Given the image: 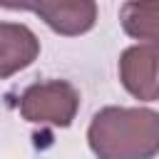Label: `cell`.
Instances as JSON below:
<instances>
[{
	"instance_id": "3957f363",
	"label": "cell",
	"mask_w": 159,
	"mask_h": 159,
	"mask_svg": "<svg viewBox=\"0 0 159 159\" xmlns=\"http://www.w3.org/2000/svg\"><path fill=\"white\" fill-rule=\"evenodd\" d=\"M0 7L30 10L62 37H80L97 25V0H0Z\"/></svg>"
},
{
	"instance_id": "277c9868",
	"label": "cell",
	"mask_w": 159,
	"mask_h": 159,
	"mask_svg": "<svg viewBox=\"0 0 159 159\" xmlns=\"http://www.w3.org/2000/svg\"><path fill=\"white\" fill-rule=\"evenodd\" d=\"M119 82L139 102L159 99V47L157 45H132L122 50L117 62Z\"/></svg>"
},
{
	"instance_id": "8992f818",
	"label": "cell",
	"mask_w": 159,
	"mask_h": 159,
	"mask_svg": "<svg viewBox=\"0 0 159 159\" xmlns=\"http://www.w3.org/2000/svg\"><path fill=\"white\" fill-rule=\"evenodd\" d=\"M119 25L127 37L159 47V0H127L119 7Z\"/></svg>"
},
{
	"instance_id": "5b68a950",
	"label": "cell",
	"mask_w": 159,
	"mask_h": 159,
	"mask_svg": "<svg viewBox=\"0 0 159 159\" xmlns=\"http://www.w3.org/2000/svg\"><path fill=\"white\" fill-rule=\"evenodd\" d=\"M40 57V37L22 22L0 20V80L17 75Z\"/></svg>"
},
{
	"instance_id": "6da1fadb",
	"label": "cell",
	"mask_w": 159,
	"mask_h": 159,
	"mask_svg": "<svg viewBox=\"0 0 159 159\" xmlns=\"http://www.w3.org/2000/svg\"><path fill=\"white\" fill-rule=\"evenodd\" d=\"M87 144L97 159H154L159 157V112L122 104L102 107L87 127Z\"/></svg>"
},
{
	"instance_id": "7a4b0ae2",
	"label": "cell",
	"mask_w": 159,
	"mask_h": 159,
	"mask_svg": "<svg viewBox=\"0 0 159 159\" xmlns=\"http://www.w3.org/2000/svg\"><path fill=\"white\" fill-rule=\"evenodd\" d=\"M17 112L25 122L65 129L75 122L80 112V92L67 80L32 82L22 89L17 99Z\"/></svg>"
}]
</instances>
